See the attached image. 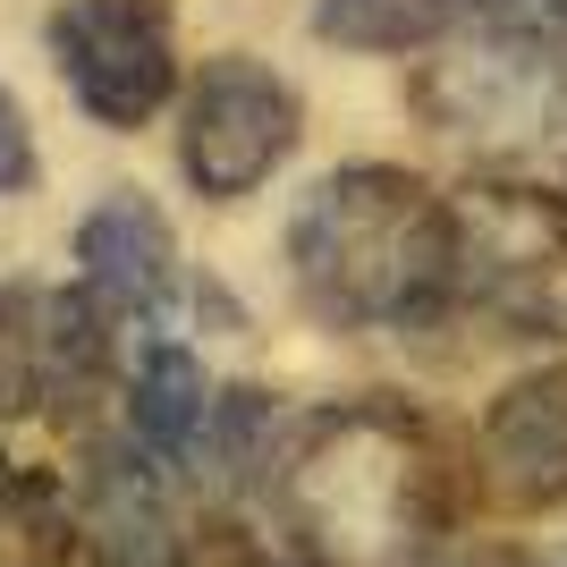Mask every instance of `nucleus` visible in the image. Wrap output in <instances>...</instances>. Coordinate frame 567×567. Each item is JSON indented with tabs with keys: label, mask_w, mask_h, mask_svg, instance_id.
Listing matches in <instances>:
<instances>
[{
	"label": "nucleus",
	"mask_w": 567,
	"mask_h": 567,
	"mask_svg": "<svg viewBox=\"0 0 567 567\" xmlns=\"http://www.w3.org/2000/svg\"><path fill=\"white\" fill-rule=\"evenodd\" d=\"M288 271L331 331H424L450 322L457 220L450 195L399 162H348L288 213Z\"/></svg>",
	"instance_id": "nucleus-1"
},
{
	"label": "nucleus",
	"mask_w": 567,
	"mask_h": 567,
	"mask_svg": "<svg viewBox=\"0 0 567 567\" xmlns=\"http://www.w3.org/2000/svg\"><path fill=\"white\" fill-rule=\"evenodd\" d=\"M271 483L322 550H406L424 567L450 543V450L406 406L355 399L288 424Z\"/></svg>",
	"instance_id": "nucleus-2"
},
{
	"label": "nucleus",
	"mask_w": 567,
	"mask_h": 567,
	"mask_svg": "<svg viewBox=\"0 0 567 567\" xmlns=\"http://www.w3.org/2000/svg\"><path fill=\"white\" fill-rule=\"evenodd\" d=\"M415 118L457 144H543L567 127V25H441L406 85Z\"/></svg>",
	"instance_id": "nucleus-3"
},
{
	"label": "nucleus",
	"mask_w": 567,
	"mask_h": 567,
	"mask_svg": "<svg viewBox=\"0 0 567 567\" xmlns=\"http://www.w3.org/2000/svg\"><path fill=\"white\" fill-rule=\"evenodd\" d=\"M457 280L450 313L492 322L499 339H567V195L483 178L450 195Z\"/></svg>",
	"instance_id": "nucleus-4"
},
{
	"label": "nucleus",
	"mask_w": 567,
	"mask_h": 567,
	"mask_svg": "<svg viewBox=\"0 0 567 567\" xmlns=\"http://www.w3.org/2000/svg\"><path fill=\"white\" fill-rule=\"evenodd\" d=\"M297 85L280 69H262L255 51H220L204 60L178 102V162H187L195 195L213 204H237L255 195L271 169L297 153Z\"/></svg>",
	"instance_id": "nucleus-5"
},
{
	"label": "nucleus",
	"mask_w": 567,
	"mask_h": 567,
	"mask_svg": "<svg viewBox=\"0 0 567 567\" xmlns=\"http://www.w3.org/2000/svg\"><path fill=\"white\" fill-rule=\"evenodd\" d=\"M51 60L102 127H144L178 94V34L162 0H60Z\"/></svg>",
	"instance_id": "nucleus-6"
},
{
	"label": "nucleus",
	"mask_w": 567,
	"mask_h": 567,
	"mask_svg": "<svg viewBox=\"0 0 567 567\" xmlns=\"http://www.w3.org/2000/svg\"><path fill=\"white\" fill-rule=\"evenodd\" d=\"M111 331L85 288H0V415H76L111 373Z\"/></svg>",
	"instance_id": "nucleus-7"
},
{
	"label": "nucleus",
	"mask_w": 567,
	"mask_h": 567,
	"mask_svg": "<svg viewBox=\"0 0 567 567\" xmlns=\"http://www.w3.org/2000/svg\"><path fill=\"white\" fill-rule=\"evenodd\" d=\"M483 492L499 508H567V364L517 373L483 415Z\"/></svg>",
	"instance_id": "nucleus-8"
},
{
	"label": "nucleus",
	"mask_w": 567,
	"mask_h": 567,
	"mask_svg": "<svg viewBox=\"0 0 567 567\" xmlns=\"http://www.w3.org/2000/svg\"><path fill=\"white\" fill-rule=\"evenodd\" d=\"M76 288L94 297L111 322H153L178 288V237L144 195H102L76 220Z\"/></svg>",
	"instance_id": "nucleus-9"
},
{
	"label": "nucleus",
	"mask_w": 567,
	"mask_h": 567,
	"mask_svg": "<svg viewBox=\"0 0 567 567\" xmlns=\"http://www.w3.org/2000/svg\"><path fill=\"white\" fill-rule=\"evenodd\" d=\"M213 406H220V390L204 381V364L178 339L144 348L136 381H127V424H136V450L153 466H195L204 441H213Z\"/></svg>",
	"instance_id": "nucleus-10"
},
{
	"label": "nucleus",
	"mask_w": 567,
	"mask_h": 567,
	"mask_svg": "<svg viewBox=\"0 0 567 567\" xmlns=\"http://www.w3.org/2000/svg\"><path fill=\"white\" fill-rule=\"evenodd\" d=\"M313 25L339 51H424L441 34L432 0H313Z\"/></svg>",
	"instance_id": "nucleus-11"
},
{
	"label": "nucleus",
	"mask_w": 567,
	"mask_h": 567,
	"mask_svg": "<svg viewBox=\"0 0 567 567\" xmlns=\"http://www.w3.org/2000/svg\"><path fill=\"white\" fill-rule=\"evenodd\" d=\"M441 25H567V0H432Z\"/></svg>",
	"instance_id": "nucleus-12"
},
{
	"label": "nucleus",
	"mask_w": 567,
	"mask_h": 567,
	"mask_svg": "<svg viewBox=\"0 0 567 567\" xmlns=\"http://www.w3.org/2000/svg\"><path fill=\"white\" fill-rule=\"evenodd\" d=\"M34 187V127H25V102L0 85V195Z\"/></svg>",
	"instance_id": "nucleus-13"
},
{
	"label": "nucleus",
	"mask_w": 567,
	"mask_h": 567,
	"mask_svg": "<svg viewBox=\"0 0 567 567\" xmlns=\"http://www.w3.org/2000/svg\"><path fill=\"white\" fill-rule=\"evenodd\" d=\"M559 567H567V550H559Z\"/></svg>",
	"instance_id": "nucleus-14"
}]
</instances>
